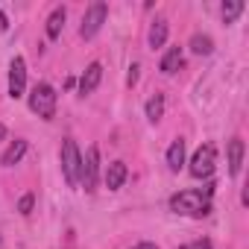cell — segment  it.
Wrapping results in <instances>:
<instances>
[{"instance_id":"obj_21","label":"cell","mask_w":249,"mask_h":249,"mask_svg":"<svg viewBox=\"0 0 249 249\" xmlns=\"http://www.w3.org/2000/svg\"><path fill=\"white\" fill-rule=\"evenodd\" d=\"M138 71H141L138 65H132V68H129V76H126V82H129V85H135V82H138Z\"/></svg>"},{"instance_id":"obj_5","label":"cell","mask_w":249,"mask_h":249,"mask_svg":"<svg viewBox=\"0 0 249 249\" xmlns=\"http://www.w3.org/2000/svg\"><path fill=\"white\" fill-rule=\"evenodd\" d=\"M106 15H108V6L103 3V0H97V3H91L85 9V18H82V27H79V36L82 38H94L100 33V27L106 24Z\"/></svg>"},{"instance_id":"obj_4","label":"cell","mask_w":249,"mask_h":249,"mask_svg":"<svg viewBox=\"0 0 249 249\" xmlns=\"http://www.w3.org/2000/svg\"><path fill=\"white\" fill-rule=\"evenodd\" d=\"M217 167V147L214 144H202L194 156H191V176L194 179H208Z\"/></svg>"},{"instance_id":"obj_7","label":"cell","mask_w":249,"mask_h":249,"mask_svg":"<svg viewBox=\"0 0 249 249\" xmlns=\"http://www.w3.org/2000/svg\"><path fill=\"white\" fill-rule=\"evenodd\" d=\"M24 91H27V62H24V56H15L9 65V97L21 100Z\"/></svg>"},{"instance_id":"obj_18","label":"cell","mask_w":249,"mask_h":249,"mask_svg":"<svg viewBox=\"0 0 249 249\" xmlns=\"http://www.w3.org/2000/svg\"><path fill=\"white\" fill-rule=\"evenodd\" d=\"M240 12H243V0H229V3H223V21L226 24H231Z\"/></svg>"},{"instance_id":"obj_15","label":"cell","mask_w":249,"mask_h":249,"mask_svg":"<svg viewBox=\"0 0 249 249\" xmlns=\"http://www.w3.org/2000/svg\"><path fill=\"white\" fill-rule=\"evenodd\" d=\"M164 41H167V21L159 18V21L150 27V47H153V50H156V47H164Z\"/></svg>"},{"instance_id":"obj_2","label":"cell","mask_w":249,"mask_h":249,"mask_svg":"<svg viewBox=\"0 0 249 249\" xmlns=\"http://www.w3.org/2000/svg\"><path fill=\"white\" fill-rule=\"evenodd\" d=\"M30 108H33V114H38L41 120H53V117H56V91H53V85L38 82V85L33 88V94H30Z\"/></svg>"},{"instance_id":"obj_19","label":"cell","mask_w":249,"mask_h":249,"mask_svg":"<svg viewBox=\"0 0 249 249\" xmlns=\"http://www.w3.org/2000/svg\"><path fill=\"white\" fill-rule=\"evenodd\" d=\"M33 205H36V196H33V194H24L21 202H18V211L27 217V214H33Z\"/></svg>"},{"instance_id":"obj_3","label":"cell","mask_w":249,"mask_h":249,"mask_svg":"<svg viewBox=\"0 0 249 249\" xmlns=\"http://www.w3.org/2000/svg\"><path fill=\"white\" fill-rule=\"evenodd\" d=\"M79 170H82L79 147H76V141H73V138H65V144H62V173H65V179H68V185H71V188H76V185H79Z\"/></svg>"},{"instance_id":"obj_11","label":"cell","mask_w":249,"mask_h":249,"mask_svg":"<svg viewBox=\"0 0 249 249\" xmlns=\"http://www.w3.org/2000/svg\"><path fill=\"white\" fill-rule=\"evenodd\" d=\"M24 156H27V141L18 138L15 144H9V150H6L3 156H0V164H3V167H15Z\"/></svg>"},{"instance_id":"obj_24","label":"cell","mask_w":249,"mask_h":249,"mask_svg":"<svg viewBox=\"0 0 249 249\" xmlns=\"http://www.w3.org/2000/svg\"><path fill=\"white\" fill-rule=\"evenodd\" d=\"M6 138V126H3V123H0V141H3Z\"/></svg>"},{"instance_id":"obj_13","label":"cell","mask_w":249,"mask_h":249,"mask_svg":"<svg viewBox=\"0 0 249 249\" xmlns=\"http://www.w3.org/2000/svg\"><path fill=\"white\" fill-rule=\"evenodd\" d=\"M65 18H68V12H65V6H56V9L50 12V18H47V38H59V36H62V27H65Z\"/></svg>"},{"instance_id":"obj_20","label":"cell","mask_w":249,"mask_h":249,"mask_svg":"<svg viewBox=\"0 0 249 249\" xmlns=\"http://www.w3.org/2000/svg\"><path fill=\"white\" fill-rule=\"evenodd\" d=\"M182 249H211V240H194V243H188Z\"/></svg>"},{"instance_id":"obj_10","label":"cell","mask_w":249,"mask_h":249,"mask_svg":"<svg viewBox=\"0 0 249 249\" xmlns=\"http://www.w3.org/2000/svg\"><path fill=\"white\" fill-rule=\"evenodd\" d=\"M240 167H243V141L240 138H231L229 141V173L231 176H240Z\"/></svg>"},{"instance_id":"obj_23","label":"cell","mask_w":249,"mask_h":249,"mask_svg":"<svg viewBox=\"0 0 249 249\" xmlns=\"http://www.w3.org/2000/svg\"><path fill=\"white\" fill-rule=\"evenodd\" d=\"M6 30H9V21H6L3 12H0V33H6Z\"/></svg>"},{"instance_id":"obj_16","label":"cell","mask_w":249,"mask_h":249,"mask_svg":"<svg viewBox=\"0 0 249 249\" xmlns=\"http://www.w3.org/2000/svg\"><path fill=\"white\" fill-rule=\"evenodd\" d=\"M161 114H164V97H161V94H156V97H150V100H147V117H150V123H159V120H161Z\"/></svg>"},{"instance_id":"obj_6","label":"cell","mask_w":249,"mask_h":249,"mask_svg":"<svg viewBox=\"0 0 249 249\" xmlns=\"http://www.w3.org/2000/svg\"><path fill=\"white\" fill-rule=\"evenodd\" d=\"M97 176H100V150L88 147V153L82 159V170H79V185L91 194V191H97Z\"/></svg>"},{"instance_id":"obj_22","label":"cell","mask_w":249,"mask_h":249,"mask_svg":"<svg viewBox=\"0 0 249 249\" xmlns=\"http://www.w3.org/2000/svg\"><path fill=\"white\" fill-rule=\"evenodd\" d=\"M132 249H159V246H156V243H150V240H144V243H135Z\"/></svg>"},{"instance_id":"obj_17","label":"cell","mask_w":249,"mask_h":249,"mask_svg":"<svg viewBox=\"0 0 249 249\" xmlns=\"http://www.w3.org/2000/svg\"><path fill=\"white\" fill-rule=\"evenodd\" d=\"M191 50H194L196 56H208V53L214 50V44H211L208 36H194V38H191Z\"/></svg>"},{"instance_id":"obj_8","label":"cell","mask_w":249,"mask_h":249,"mask_svg":"<svg viewBox=\"0 0 249 249\" xmlns=\"http://www.w3.org/2000/svg\"><path fill=\"white\" fill-rule=\"evenodd\" d=\"M100 79H103V65H100V62H91V65L85 68L82 79H79V94H82V97L94 94L97 85H100Z\"/></svg>"},{"instance_id":"obj_12","label":"cell","mask_w":249,"mask_h":249,"mask_svg":"<svg viewBox=\"0 0 249 249\" xmlns=\"http://www.w3.org/2000/svg\"><path fill=\"white\" fill-rule=\"evenodd\" d=\"M182 164H185V141L176 138V141L170 144V150H167V167H170L173 173H179Z\"/></svg>"},{"instance_id":"obj_9","label":"cell","mask_w":249,"mask_h":249,"mask_svg":"<svg viewBox=\"0 0 249 249\" xmlns=\"http://www.w3.org/2000/svg\"><path fill=\"white\" fill-rule=\"evenodd\" d=\"M123 182H126V164H123V161H111L106 167V188L108 191H117Z\"/></svg>"},{"instance_id":"obj_1","label":"cell","mask_w":249,"mask_h":249,"mask_svg":"<svg viewBox=\"0 0 249 249\" xmlns=\"http://www.w3.org/2000/svg\"><path fill=\"white\" fill-rule=\"evenodd\" d=\"M170 211L185 214V217H208L211 214V199L202 196V191H179L170 196Z\"/></svg>"},{"instance_id":"obj_14","label":"cell","mask_w":249,"mask_h":249,"mask_svg":"<svg viewBox=\"0 0 249 249\" xmlns=\"http://www.w3.org/2000/svg\"><path fill=\"white\" fill-rule=\"evenodd\" d=\"M161 73H176L179 68H182V47H170L167 53H164V59H161Z\"/></svg>"}]
</instances>
